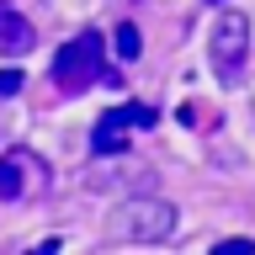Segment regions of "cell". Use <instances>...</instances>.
Wrapping results in <instances>:
<instances>
[{"label": "cell", "mask_w": 255, "mask_h": 255, "mask_svg": "<svg viewBox=\"0 0 255 255\" xmlns=\"http://www.w3.org/2000/svg\"><path fill=\"white\" fill-rule=\"evenodd\" d=\"M181 229V213L175 202L165 197H123V202L107 213V234L112 239H128V245H159V239H170Z\"/></svg>", "instance_id": "6da1fadb"}, {"label": "cell", "mask_w": 255, "mask_h": 255, "mask_svg": "<svg viewBox=\"0 0 255 255\" xmlns=\"http://www.w3.org/2000/svg\"><path fill=\"white\" fill-rule=\"evenodd\" d=\"M101 80H107V43H101V32L85 27L53 53V85L64 96H80L91 85H101Z\"/></svg>", "instance_id": "7a4b0ae2"}, {"label": "cell", "mask_w": 255, "mask_h": 255, "mask_svg": "<svg viewBox=\"0 0 255 255\" xmlns=\"http://www.w3.org/2000/svg\"><path fill=\"white\" fill-rule=\"evenodd\" d=\"M245 59H250V21H245V11H223L207 32V64L223 85H234L245 75Z\"/></svg>", "instance_id": "3957f363"}, {"label": "cell", "mask_w": 255, "mask_h": 255, "mask_svg": "<svg viewBox=\"0 0 255 255\" xmlns=\"http://www.w3.org/2000/svg\"><path fill=\"white\" fill-rule=\"evenodd\" d=\"M43 186H48V165L32 149H5L0 154V197L5 202H21V197H32Z\"/></svg>", "instance_id": "277c9868"}, {"label": "cell", "mask_w": 255, "mask_h": 255, "mask_svg": "<svg viewBox=\"0 0 255 255\" xmlns=\"http://www.w3.org/2000/svg\"><path fill=\"white\" fill-rule=\"evenodd\" d=\"M128 128H154V112L149 107H112L91 133V154H128Z\"/></svg>", "instance_id": "5b68a950"}, {"label": "cell", "mask_w": 255, "mask_h": 255, "mask_svg": "<svg viewBox=\"0 0 255 255\" xmlns=\"http://www.w3.org/2000/svg\"><path fill=\"white\" fill-rule=\"evenodd\" d=\"M32 43H37V37H32V21L16 11V5L0 0V48H5V53H27Z\"/></svg>", "instance_id": "8992f818"}, {"label": "cell", "mask_w": 255, "mask_h": 255, "mask_svg": "<svg viewBox=\"0 0 255 255\" xmlns=\"http://www.w3.org/2000/svg\"><path fill=\"white\" fill-rule=\"evenodd\" d=\"M112 48H117V59H123V64H133V59L143 53L138 27H133V21H117V32H112Z\"/></svg>", "instance_id": "52a82bcc"}, {"label": "cell", "mask_w": 255, "mask_h": 255, "mask_svg": "<svg viewBox=\"0 0 255 255\" xmlns=\"http://www.w3.org/2000/svg\"><path fill=\"white\" fill-rule=\"evenodd\" d=\"M213 255H255V239H218Z\"/></svg>", "instance_id": "ba28073f"}, {"label": "cell", "mask_w": 255, "mask_h": 255, "mask_svg": "<svg viewBox=\"0 0 255 255\" xmlns=\"http://www.w3.org/2000/svg\"><path fill=\"white\" fill-rule=\"evenodd\" d=\"M21 85H27V80H21V69H0V96H16Z\"/></svg>", "instance_id": "9c48e42d"}, {"label": "cell", "mask_w": 255, "mask_h": 255, "mask_svg": "<svg viewBox=\"0 0 255 255\" xmlns=\"http://www.w3.org/2000/svg\"><path fill=\"white\" fill-rule=\"evenodd\" d=\"M21 255H59V239H43V245H32V250H21Z\"/></svg>", "instance_id": "30bf717a"}]
</instances>
